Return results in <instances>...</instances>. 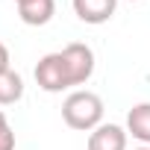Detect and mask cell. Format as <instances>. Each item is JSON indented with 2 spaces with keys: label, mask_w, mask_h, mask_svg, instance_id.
<instances>
[{
  "label": "cell",
  "mask_w": 150,
  "mask_h": 150,
  "mask_svg": "<svg viewBox=\"0 0 150 150\" xmlns=\"http://www.w3.org/2000/svg\"><path fill=\"white\" fill-rule=\"evenodd\" d=\"M62 121L77 129V132H91L103 124V100L100 94L88 88H77L62 100Z\"/></svg>",
  "instance_id": "6da1fadb"
},
{
  "label": "cell",
  "mask_w": 150,
  "mask_h": 150,
  "mask_svg": "<svg viewBox=\"0 0 150 150\" xmlns=\"http://www.w3.org/2000/svg\"><path fill=\"white\" fill-rule=\"evenodd\" d=\"M35 83H38V88L47 91V94H59V91H65V88H74L71 71H68V62H65L62 50L47 53V56L38 59V65H35Z\"/></svg>",
  "instance_id": "7a4b0ae2"
},
{
  "label": "cell",
  "mask_w": 150,
  "mask_h": 150,
  "mask_svg": "<svg viewBox=\"0 0 150 150\" xmlns=\"http://www.w3.org/2000/svg\"><path fill=\"white\" fill-rule=\"evenodd\" d=\"M62 56L68 62V71H71V83L74 86H86L94 74V50L83 41H71L62 47Z\"/></svg>",
  "instance_id": "3957f363"
},
{
  "label": "cell",
  "mask_w": 150,
  "mask_h": 150,
  "mask_svg": "<svg viewBox=\"0 0 150 150\" xmlns=\"http://www.w3.org/2000/svg\"><path fill=\"white\" fill-rule=\"evenodd\" d=\"M74 15H77L83 24L100 27L106 21H112L115 9H118V0H71Z\"/></svg>",
  "instance_id": "277c9868"
},
{
  "label": "cell",
  "mask_w": 150,
  "mask_h": 150,
  "mask_svg": "<svg viewBox=\"0 0 150 150\" xmlns=\"http://www.w3.org/2000/svg\"><path fill=\"white\" fill-rule=\"evenodd\" d=\"M127 127L121 124H100L88 132L86 150H127Z\"/></svg>",
  "instance_id": "5b68a950"
},
{
  "label": "cell",
  "mask_w": 150,
  "mask_h": 150,
  "mask_svg": "<svg viewBox=\"0 0 150 150\" xmlns=\"http://www.w3.org/2000/svg\"><path fill=\"white\" fill-rule=\"evenodd\" d=\"M56 15V0H27L18 6V18L27 27H44Z\"/></svg>",
  "instance_id": "8992f818"
},
{
  "label": "cell",
  "mask_w": 150,
  "mask_h": 150,
  "mask_svg": "<svg viewBox=\"0 0 150 150\" xmlns=\"http://www.w3.org/2000/svg\"><path fill=\"white\" fill-rule=\"evenodd\" d=\"M127 135L150 147V103H135L127 112Z\"/></svg>",
  "instance_id": "52a82bcc"
},
{
  "label": "cell",
  "mask_w": 150,
  "mask_h": 150,
  "mask_svg": "<svg viewBox=\"0 0 150 150\" xmlns=\"http://www.w3.org/2000/svg\"><path fill=\"white\" fill-rule=\"evenodd\" d=\"M24 97V77L18 71H3L0 74V106H15Z\"/></svg>",
  "instance_id": "ba28073f"
},
{
  "label": "cell",
  "mask_w": 150,
  "mask_h": 150,
  "mask_svg": "<svg viewBox=\"0 0 150 150\" xmlns=\"http://www.w3.org/2000/svg\"><path fill=\"white\" fill-rule=\"evenodd\" d=\"M0 150H15V129L3 115V109H0Z\"/></svg>",
  "instance_id": "9c48e42d"
},
{
  "label": "cell",
  "mask_w": 150,
  "mask_h": 150,
  "mask_svg": "<svg viewBox=\"0 0 150 150\" xmlns=\"http://www.w3.org/2000/svg\"><path fill=\"white\" fill-rule=\"evenodd\" d=\"M9 47L3 44V41H0V74H3V71H9Z\"/></svg>",
  "instance_id": "30bf717a"
},
{
  "label": "cell",
  "mask_w": 150,
  "mask_h": 150,
  "mask_svg": "<svg viewBox=\"0 0 150 150\" xmlns=\"http://www.w3.org/2000/svg\"><path fill=\"white\" fill-rule=\"evenodd\" d=\"M21 3H27V0H15V6H21Z\"/></svg>",
  "instance_id": "8fae6325"
},
{
  "label": "cell",
  "mask_w": 150,
  "mask_h": 150,
  "mask_svg": "<svg viewBox=\"0 0 150 150\" xmlns=\"http://www.w3.org/2000/svg\"><path fill=\"white\" fill-rule=\"evenodd\" d=\"M132 150H150V147H132Z\"/></svg>",
  "instance_id": "7c38bea8"
},
{
  "label": "cell",
  "mask_w": 150,
  "mask_h": 150,
  "mask_svg": "<svg viewBox=\"0 0 150 150\" xmlns=\"http://www.w3.org/2000/svg\"><path fill=\"white\" fill-rule=\"evenodd\" d=\"M129 3H141V0H129Z\"/></svg>",
  "instance_id": "4fadbf2b"
}]
</instances>
